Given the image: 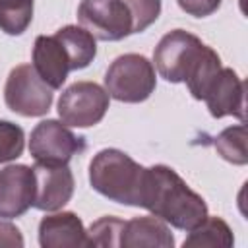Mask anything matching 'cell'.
Wrapping results in <instances>:
<instances>
[{
  "label": "cell",
  "mask_w": 248,
  "mask_h": 248,
  "mask_svg": "<svg viewBox=\"0 0 248 248\" xmlns=\"http://www.w3.org/2000/svg\"><path fill=\"white\" fill-rule=\"evenodd\" d=\"M140 207L180 231H192L207 217L205 200L167 165L145 169Z\"/></svg>",
  "instance_id": "1"
},
{
  "label": "cell",
  "mask_w": 248,
  "mask_h": 248,
  "mask_svg": "<svg viewBox=\"0 0 248 248\" xmlns=\"http://www.w3.org/2000/svg\"><path fill=\"white\" fill-rule=\"evenodd\" d=\"M145 169L128 153L108 147L101 149L89 163V184L110 202L138 205Z\"/></svg>",
  "instance_id": "2"
},
{
  "label": "cell",
  "mask_w": 248,
  "mask_h": 248,
  "mask_svg": "<svg viewBox=\"0 0 248 248\" xmlns=\"http://www.w3.org/2000/svg\"><path fill=\"white\" fill-rule=\"evenodd\" d=\"M157 78L153 64L141 54H122L112 60L105 74L108 97L120 103H141L155 91Z\"/></svg>",
  "instance_id": "3"
},
{
  "label": "cell",
  "mask_w": 248,
  "mask_h": 248,
  "mask_svg": "<svg viewBox=\"0 0 248 248\" xmlns=\"http://www.w3.org/2000/svg\"><path fill=\"white\" fill-rule=\"evenodd\" d=\"M54 89L41 79L33 64L16 66L4 85V103L6 107L21 116H43L50 110Z\"/></svg>",
  "instance_id": "4"
},
{
  "label": "cell",
  "mask_w": 248,
  "mask_h": 248,
  "mask_svg": "<svg viewBox=\"0 0 248 248\" xmlns=\"http://www.w3.org/2000/svg\"><path fill=\"white\" fill-rule=\"evenodd\" d=\"M110 97L95 81H76L58 99V116L66 126L89 128L99 124L108 110Z\"/></svg>",
  "instance_id": "5"
},
{
  "label": "cell",
  "mask_w": 248,
  "mask_h": 248,
  "mask_svg": "<svg viewBox=\"0 0 248 248\" xmlns=\"http://www.w3.org/2000/svg\"><path fill=\"white\" fill-rule=\"evenodd\" d=\"M203 46L205 45L200 37L184 29L169 31L153 50V62L159 76L170 83L184 81L194 62L200 58Z\"/></svg>",
  "instance_id": "6"
},
{
  "label": "cell",
  "mask_w": 248,
  "mask_h": 248,
  "mask_svg": "<svg viewBox=\"0 0 248 248\" xmlns=\"http://www.w3.org/2000/svg\"><path fill=\"white\" fill-rule=\"evenodd\" d=\"M85 138L76 136L64 122L58 120H41L29 138V153L35 163H52L68 165L70 159L85 151Z\"/></svg>",
  "instance_id": "7"
},
{
  "label": "cell",
  "mask_w": 248,
  "mask_h": 248,
  "mask_svg": "<svg viewBox=\"0 0 248 248\" xmlns=\"http://www.w3.org/2000/svg\"><path fill=\"white\" fill-rule=\"evenodd\" d=\"M78 19L99 41H122L134 33L132 16L124 0H81Z\"/></svg>",
  "instance_id": "8"
},
{
  "label": "cell",
  "mask_w": 248,
  "mask_h": 248,
  "mask_svg": "<svg viewBox=\"0 0 248 248\" xmlns=\"http://www.w3.org/2000/svg\"><path fill=\"white\" fill-rule=\"evenodd\" d=\"M35 200L33 207L41 211H56L74 196V174L68 165L35 163Z\"/></svg>",
  "instance_id": "9"
},
{
  "label": "cell",
  "mask_w": 248,
  "mask_h": 248,
  "mask_svg": "<svg viewBox=\"0 0 248 248\" xmlns=\"http://www.w3.org/2000/svg\"><path fill=\"white\" fill-rule=\"evenodd\" d=\"M35 200L33 167L8 165L0 170V217L14 219L27 213Z\"/></svg>",
  "instance_id": "10"
},
{
  "label": "cell",
  "mask_w": 248,
  "mask_h": 248,
  "mask_svg": "<svg viewBox=\"0 0 248 248\" xmlns=\"http://www.w3.org/2000/svg\"><path fill=\"white\" fill-rule=\"evenodd\" d=\"M203 101L213 118L234 116L240 122L244 120V83L232 68L219 70L205 91Z\"/></svg>",
  "instance_id": "11"
},
{
  "label": "cell",
  "mask_w": 248,
  "mask_h": 248,
  "mask_svg": "<svg viewBox=\"0 0 248 248\" xmlns=\"http://www.w3.org/2000/svg\"><path fill=\"white\" fill-rule=\"evenodd\" d=\"M39 244L43 248H78L89 246L87 231L74 211H60L41 219Z\"/></svg>",
  "instance_id": "12"
},
{
  "label": "cell",
  "mask_w": 248,
  "mask_h": 248,
  "mask_svg": "<svg viewBox=\"0 0 248 248\" xmlns=\"http://www.w3.org/2000/svg\"><path fill=\"white\" fill-rule=\"evenodd\" d=\"M33 68L52 89H60L68 78L70 60L54 35H39L33 45Z\"/></svg>",
  "instance_id": "13"
},
{
  "label": "cell",
  "mask_w": 248,
  "mask_h": 248,
  "mask_svg": "<svg viewBox=\"0 0 248 248\" xmlns=\"http://www.w3.org/2000/svg\"><path fill=\"white\" fill-rule=\"evenodd\" d=\"M122 248H172L174 236L167 223L155 215L124 221L120 232Z\"/></svg>",
  "instance_id": "14"
},
{
  "label": "cell",
  "mask_w": 248,
  "mask_h": 248,
  "mask_svg": "<svg viewBox=\"0 0 248 248\" xmlns=\"http://www.w3.org/2000/svg\"><path fill=\"white\" fill-rule=\"evenodd\" d=\"M54 37L64 46L72 70L87 68L97 56V39L81 25H66L58 29Z\"/></svg>",
  "instance_id": "15"
},
{
  "label": "cell",
  "mask_w": 248,
  "mask_h": 248,
  "mask_svg": "<svg viewBox=\"0 0 248 248\" xmlns=\"http://www.w3.org/2000/svg\"><path fill=\"white\" fill-rule=\"evenodd\" d=\"M221 68H223V66H221L219 54H217L211 46L205 45L203 50H202V54H200V58L194 62L192 70L188 72V76H186V79H184L186 85H188V91L192 93L194 99L203 101L205 91L209 89L211 81L215 79V76L219 74Z\"/></svg>",
  "instance_id": "16"
},
{
  "label": "cell",
  "mask_w": 248,
  "mask_h": 248,
  "mask_svg": "<svg viewBox=\"0 0 248 248\" xmlns=\"http://www.w3.org/2000/svg\"><path fill=\"white\" fill-rule=\"evenodd\" d=\"M188 238L184 240V248H202V246H223L231 248L234 244V236L231 227L221 217H205L198 227L188 231Z\"/></svg>",
  "instance_id": "17"
},
{
  "label": "cell",
  "mask_w": 248,
  "mask_h": 248,
  "mask_svg": "<svg viewBox=\"0 0 248 248\" xmlns=\"http://www.w3.org/2000/svg\"><path fill=\"white\" fill-rule=\"evenodd\" d=\"M33 19V0H0V29L6 35H21Z\"/></svg>",
  "instance_id": "18"
},
{
  "label": "cell",
  "mask_w": 248,
  "mask_h": 248,
  "mask_svg": "<svg viewBox=\"0 0 248 248\" xmlns=\"http://www.w3.org/2000/svg\"><path fill=\"white\" fill-rule=\"evenodd\" d=\"M215 149L217 153L232 163V165H246L248 163V151H246V128L242 124L229 126L215 138Z\"/></svg>",
  "instance_id": "19"
},
{
  "label": "cell",
  "mask_w": 248,
  "mask_h": 248,
  "mask_svg": "<svg viewBox=\"0 0 248 248\" xmlns=\"http://www.w3.org/2000/svg\"><path fill=\"white\" fill-rule=\"evenodd\" d=\"M124 229V221L118 217H101L87 231L89 246L116 248L120 246V232Z\"/></svg>",
  "instance_id": "20"
},
{
  "label": "cell",
  "mask_w": 248,
  "mask_h": 248,
  "mask_svg": "<svg viewBox=\"0 0 248 248\" xmlns=\"http://www.w3.org/2000/svg\"><path fill=\"white\" fill-rule=\"evenodd\" d=\"M23 145H25L23 130L10 120H0V163L17 159L23 153Z\"/></svg>",
  "instance_id": "21"
},
{
  "label": "cell",
  "mask_w": 248,
  "mask_h": 248,
  "mask_svg": "<svg viewBox=\"0 0 248 248\" xmlns=\"http://www.w3.org/2000/svg\"><path fill=\"white\" fill-rule=\"evenodd\" d=\"M124 2L132 16L134 33L145 31L151 23H155V19L161 14V0H124Z\"/></svg>",
  "instance_id": "22"
},
{
  "label": "cell",
  "mask_w": 248,
  "mask_h": 248,
  "mask_svg": "<svg viewBox=\"0 0 248 248\" xmlns=\"http://www.w3.org/2000/svg\"><path fill=\"white\" fill-rule=\"evenodd\" d=\"M176 2H178L180 10H184L186 14L194 16V17L211 16L221 6V0H176Z\"/></svg>",
  "instance_id": "23"
},
{
  "label": "cell",
  "mask_w": 248,
  "mask_h": 248,
  "mask_svg": "<svg viewBox=\"0 0 248 248\" xmlns=\"http://www.w3.org/2000/svg\"><path fill=\"white\" fill-rule=\"evenodd\" d=\"M0 246H10V248L23 246V236L19 229L10 221H0Z\"/></svg>",
  "instance_id": "24"
}]
</instances>
